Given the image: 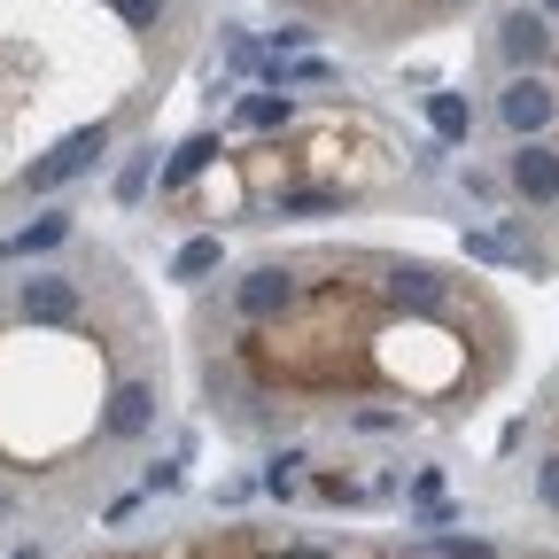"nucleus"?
Wrapping results in <instances>:
<instances>
[{
  "label": "nucleus",
  "mask_w": 559,
  "mask_h": 559,
  "mask_svg": "<svg viewBox=\"0 0 559 559\" xmlns=\"http://www.w3.org/2000/svg\"><path fill=\"white\" fill-rule=\"evenodd\" d=\"M102 148H109V132H102V124H79L70 140H55V148L24 171V187H32V194H47V187H62V179H79V171H94V164H102Z\"/></svg>",
  "instance_id": "nucleus-1"
},
{
  "label": "nucleus",
  "mask_w": 559,
  "mask_h": 559,
  "mask_svg": "<svg viewBox=\"0 0 559 559\" xmlns=\"http://www.w3.org/2000/svg\"><path fill=\"white\" fill-rule=\"evenodd\" d=\"M79 280H55V272H39V280H24V319L32 326H62V319H79Z\"/></svg>",
  "instance_id": "nucleus-2"
},
{
  "label": "nucleus",
  "mask_w": 559,
  "mask_h": 559,
  "mask_svg": "<svg viewBox=\"0 0 559 559\" xmlns=\"http://www.w3.org/2000/svg\"><path fill=\"white\" fill-rule=\"evenodd\" d=\"M498 117H506L521 140H536V132L551 124V86H544V79H513V86L498 94Z\"/></svg>",
  "instance_id": "nucleus-3"
},
{
  "label": "nucleus",
  "mask_w": 559,
  "mask_h": 559,
  "mask_svg": "<svg viewBox=\"0 0 559 559\" xmlns=\"http://www.w3.org/2000/svg\"><path fill=\"white\" fill-rule=\"evenodd\" d=\"M513 194H528V202L559 194V156L544 148V140H521V148H513Z\"/></svg>",
  "instance_id": "nucleus-4"
},
{
  "label": "nucleus",
  "mask_w": 559,
  "mask_h": 559,
  "mask_svg": "<svg viewBox=\"0 0 559 559\" xmlns=\"http://www.w3.org/2000/svg\"><path fill=\"white\" fill-rule=\"evenodd\" d=\"M148 419H156V389L124 381V389L109 396V419H102V428H109L117 443H132V436H148Z\"/></svg>",
  "instance_id": "nucleus-5"
},
{
  "label": "nucleus",
  "mask_w": 559,
  "mask_h": 559,
  "mask_svg": "<svg viewBox=\"0 0 559 559\" xmlns=\"http://www.w3.org/2000/svg\"><path fill=\"white\" fill-rule=\"evenodd\" d=\"M288 304H296V280H288V272L264 264V272L241 280V311H249V319H272V311H288Z\"/></svg>",
  "instance_id": "nucleus-6"
},
{
  "label": "nucleus",
  "mask_w": 559,
  "mask_h": 559,
  "mask_svg": "<svg viewBox=\"0 0 559 559\" xmlns=\"http://www.w3.org/2000/svg\"><path fill=\"white\" fill-rule=\"evenodd\" d=\"M498 47H506V62H536V55L551 47V24L528 16V9H513V16L498 24Z\"/></svg>",
  "instance_id": "nucleus-7"
},
{
  "label": "nucleus",
  "mask_w": 559,
  "mask_h": 559,
  "mask_svg": "<svg viewBox=\"0 0 559 559\" xmlns=\"http://www.w3.org/2000/svg\"><path fill=\"white\" fill-rule=\"evenodd\" d=\"M389 296L412 304V311H436V304H443V280H436L428 264H396V272H389Z\"/></svg>",
  "instance_id": "nucleus-8"
},
{
  "label": "nucleus",
  "mask_w": 559,
  "mask_h": 559,
  "mask_svg": "<svg viewBox=\"0 0 559 559\" xmlns=\"http://www.w3.org/2000/svg\"><path fill=\"white\" fill-rule=\"evenodd\" d=\"M55 241H70V218L55 210V218H39V226H24V234H9L0 241V257H32V249H55Z\"/></svg>",
  "instance_id": "nucleus-9"
},
{
  "label": "nucleus",
  "mask_w": 559,
  "mask_h": 559,
  "mask_svg": "<svg viewBox=\"0 0 559 559\" xmlns=\"http://www.w3.org/2000/svg\"><path fill=\"white\" fill-rule=\"evenodd\" d=\"M210 164H218V140H210V132H194L187 140V148L171 156V171H164V187H187L194 171H210Z\"/></svg>",
  "instance_id": "nucleus-10"
},
{
  "label": "nucleus",
  "mask_w": 559,
  "mask_h": 559,
  "mask_svg": "<svg viewBox=\"0 0 559 559\" xmlns=\"http://www.w3.org/2000/svg\"><path fill=\"white\" fill-rule=\"evenodd\" d=\"M218 272V234H194L179 257H171V280H210Z\"/></svg>",
  "instance_id": "nucleus-11"
},
{
  "label": "nucleus",
  "mask_w": 559,
  "mask_h": 559,
  "mask_svg": "<svg viewBox=\"0 0 559 559\" xmlns=\"http://www.w3.org/2000/svg\"><path fill=\"white\" fill-rule=\"evenodd\" d=\"M428 124H436L443 140H466V132H474V109H466L459 94H428Z\"/></svg>",
  "instance_id": "nucleus-12"
},
{
  "label": "nucleus",
  "mask_w": 559,
  "mask_h": 559,
  "mask_svg": "<svg viewBox=\"0 0 559 559\" xmlns=\"http://www.w3.org/2000/svg\"><path fill=\"white\" fill-rule=\"evenodd\" d=\"M288 117H296L288 94H249V102H241V124H249V132H272V124H288Z\"/></svg>",
  "instance_id": "nucleus-13"
},
{
  "label": "nucleus",
  "mask_w": 559,
  "mask_h": 559,
  "mask_svg": "<svg viewBox=\"0 0 559 559\" xmlns=\"http://www.w3.org/2000/svg\"><path fill=\"white\" fill-rule=\"evenodd\" d=\"M311 210H342L334 187H296V194H280V218H311Z\"/></svg>",
  "instance_id": "nucleus-14"
},
{
  "label": "nucleus",
  "mask_w": 559,
  "mask_h": 559,
  "mask_svg": "<svg viewBox=\"0 0 559 559\" xmlns=\"http://www.w3.org/2000/svg\"><path fill=\"white\" fill-rule=\"evenodd\" d=\"M466 257H481V264H521V249L498 241V234H466Z\"/></svg>",
  "instance_id": "nucleus-15"
},
{
  "label": "nucleus",
  "mask_w": 559,
  "mask_h": 559,
  "mask_svg": "<svg viewBox=\"0 0 559 559\" xmlns=\"http://www.w3.org/2000/svg\"><path fill=\"white\" fill-rule=\"evenodd\" d=\"M148 194V156H132L124 171H117V202H140Z\"/></svg>",
  "instance_id": "nucleus-16"
},
{
  "label": "nucleus",
  "mask_w": 559,
  "mask_h": 559,
  "mask_svg": "<svg viewBox=\"0 0 559 559\" xmlns=\"http://www.w3.org/2000/svg\"><path fill=\"white\" fill-rule=\"evenodd\" d=\"M109 9H117L124 24H156V9H164V0H109Z\"/></svg>",
  "instance_id": "nucleus-17"
},
{
  "label": "nucleus",
  "mask_w": 559,
  "mask_h": 559,
  "mask_svg": "<svg viewBox=\"0 0 559 559\" xmlns=\"http://www.w3.org/2000/svg\"><path fill=\"white\" fill-rule=\"evenodd\" d=\"M536 489H544V506L559 513V459H544V466H536Z\"/></svg>",
  "instance_id": "nucleus-18"
},
{
  "label": "nucleus",
  "mask_w": 559,
  "mask_h": 559,
  "mask_svg": "<svg viewBox=\"0 0 559 559\" xmlns=\"http://www.w3.org/2000/svg\"><path fill=\"white\" fill-rule=\"evenodd\" d=\"M544 16H559V0H544Z\"/></svg>",
  "instance_id": "nucleus-19"
}]
</instances>
